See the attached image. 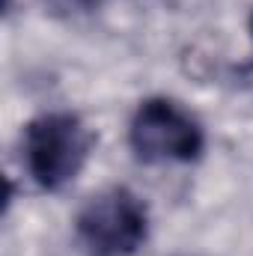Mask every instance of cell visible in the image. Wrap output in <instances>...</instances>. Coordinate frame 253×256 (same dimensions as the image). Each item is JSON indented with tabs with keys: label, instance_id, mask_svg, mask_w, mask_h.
<instances>
[{
	"label": "cell",
	"instance_id": "6da1fadb",
	"mask_svg": "<svg viewBox=\"0 0 253 256\" xmlns=\"http://www.w3.org/2000/svg\"><path fill=\"white\" fill-rule=\"evenodd\" d=\"M92 131L74 114H42L24 128V164L33 182L45 191L68 185L90 158Z\"/></svg>",
	"mask_w": 253,
	"mask_h": 256
},
{
	"label": "cell",
	"instance_id": "277c9868",
	"mask_svg": "<svg viewBox=\"0 0 253 256\" xmlns=\"http://www.w3.org/2000/svg\"><path fill=\"white\" fill-rule=\"evenodd\" d=\"M78 3H86V6H92V3H102V0H78Z\"/></svg>",
	"mask_w": 253,
	"mask_h": 256
},
{
	"label": "cell",
	"instance_id": "7a4b0ae2",
	"mask_svg": "<svg viewBox=\"0 0 253 256\" xmlns=\"http://www.w3.org/2000/svg\"><path fill=\"white\" fill-rule=\"evenodd\" d=\"M74 226L90 256H131L149 236V214L134 191L114 185L86 200Z\"/></svg>",
	"mask_w": 253,
	"mask_h": 256
},
{
	"label": "cell",
	"instance_id": "3957f363",
	"mask_svg": "<svg viewBox=\"0 0 253 256\" xmlns=\"http://www.w3.org/2000/svg\"><path fill=\"white\" fill-rule=\"evenodd\" d=\"M128 143L146 164L158 161H196L206 149L200 122L170 98H146L131 116Z\"/></svg>",
	"mask_w": 253,
	"mask_h": 256
},
{
	"label": "cell",
	"instance_id": "5b68a950",
	"mask_svg": "<svg viewBox=\"0 0 253 256\" xmlns=\"http://www.w3.org/2000/svg\"><path fill=\"white\" fill-rule=\"evenodd\" d=\"M250 33H253V15H250Z\"/></svg>",
	"mask_w": 253,
	"mask_h": 256
}]
</instances>
